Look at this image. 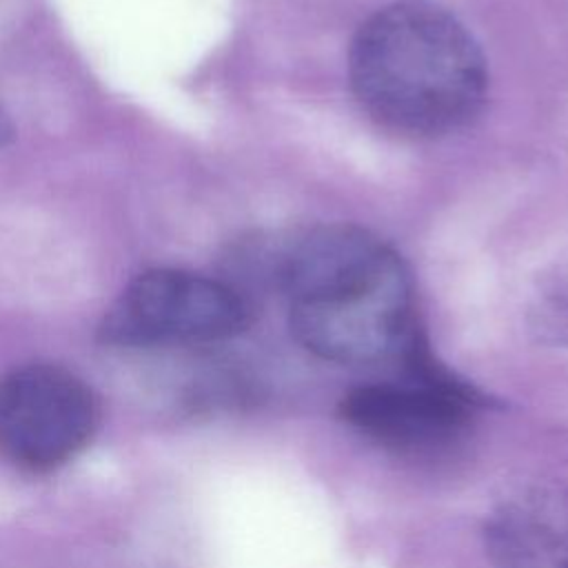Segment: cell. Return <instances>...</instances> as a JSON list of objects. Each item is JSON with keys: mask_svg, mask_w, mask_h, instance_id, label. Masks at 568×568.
<instances>
[{"mask_svg": "<svg viewBox=\"0 0 568 568\" xmlns=\"http://www.w3.org/2000/svg\"><path fill=\"white\" fill-rule=\"evenodd\" d=\"M293 337L320 359L377 364L419 328L408 266L384 240L328 224L291 240L273 262Z\"/></svg>", "mask_w": 568, "mask_h": 568, "instance_id": "1", "label": "cell"}, {"mask_svg": "<svg viewBox=\"0 0 568 568\" xmlns=\"http://www.w3.org/2000/svg\"><path fill=\"white\" fill-rule=\"evenodd\" d=\"M348 82L379 126L442 138L468 126L488 93L486 55L473 31L430 0H395L353 36Z\"/></svg>", "mask_w": 568, "mask_h": 568, "instance_id": "2", "label": "cell"}, {"mask_svg": "<svg viewBox=\"0 0 568 568\" xmlns=\"http://www.w3.org/2000/svg\"><path fill=\"white\" fill-rule=\"evenodd\" d=\"M248 324L251 304L237 286L180 268H151L113 300L98 337L126 348L189 346L231 339Z\"/></svg>", "mask_w": 568, "mask_h": 568, "instance_id": "3", "label": "cell"}, {"mask_svg": "<svg viewBox=\"0 0 568 568\" xmlns=\"http://www.w3.org/2000/svg\"><path fill=\"white\" fill-rule=\"evenodd\" d=\"M100 404L73 371L33 362L0 375V455L29 473L73 459L95 435Z\"/></svg>", "mask_w": 568, "mask_h": 568, "instance_id": "4", "label": "cell"}, {"mask_svg": "<svg viewBox=\"0 0 568 568\" xmlns=\"http://www.w3.org/2000/svg\"><path fill=\"white\" fill-rule=\"evenodd\" d=\"M497 399L475 384L373 382L351 388L337 413L364 439L395 455H435L457 444L470 428L473 415Z\"/></svg>", "mask_w": 568, "mask_h": 568, "instance_id": "5", "label": "cell"}, {"mask_svg": "<svg viewBox=\"0 0 568 568\" xmlns=\"http://www.w3.org/2000/svg\"><path fill=\"white\" fill-rule=\"evenodd\" d=\"M481 539L495 568H568V481L513 488L486 515Z\"/></svg>", "mask_w": 568, "mask_h": 568, "instance_id": "6", "label": "cell"}, {"mask_svg": "<svg viewBox=\"0 0 568 568\" xmlns=\"http://www.w3.org/2000/svg\"><path fill=\"white\" fill-rule=\"evenodd\" d=\"M528 326L537 342L568 346V268L539 284L528 308Z\"/></svg>", "mask_w": 568, "mask_h": 568, "instance_id": "7", "label": "cell"}, {"mask_svg": "<svg viewBox=\"0 0 568 568\" xmlns=\"http://www.w3.org/2000/svg\"><path fill=\"white\" fill-rule=\"evenodd\" d=\"M9 135H11V126H9L7 115H4V113H2V109H0V146L9 140Z\"/></svg>", "mask_w": 568, "mask_h": 568, "instance_id": "8", "label": "cell"}]
</instances>
